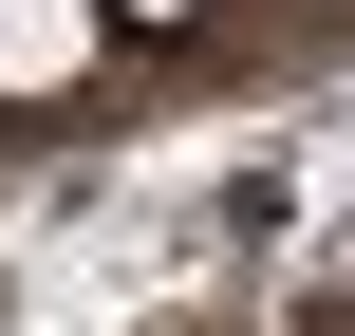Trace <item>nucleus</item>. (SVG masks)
<instances>
[{"label": "nucleus", "instance_id": "f03ea898", "mask_svg": "<svg viewBox=\"0 0 355 336\" xmlns=\"http://www.w3.org/2000/svg\"><path fill=\"white\" fill-rule=\"evenodd\" d=\"M150 19H187V0H150Z\"/></svg>", "mask_w": 355, "mask_h": 336}, {"label": "nucleus", "instance_id": "f257e3e1", "mask_svg": "<svg viewBox=\"0 0 355 336\" xmlns=\"http://www.w3.org/2000/svg\"><path fill=\"white\" fill-rule=\"evenodd\" d=\"M94 75V0H0V94H75Z\"/></svg>", "mask_w": 355, "mask_h": 336}]
</instances>
